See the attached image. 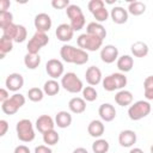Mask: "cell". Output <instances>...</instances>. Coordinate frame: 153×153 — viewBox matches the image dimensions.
<instances>
[{
    "instance_id": "6da1fadb",
    "label": "cell",
    "mask_w": 153,
    "mask_h": 153,
    "mask_svg": "<svg viewBox=\"0 0 153 153\" xmlns=\"http://www.w3.org/2000/svg\"><path fill=\"white\" fill-rule=\"evenodd\" d=\"M60 56L65 62L74 63V65H78V66L85 65L88 61V57H90L87 51H85L80 48H75V47L69 45V44H65V45L61 47Z\"/></svg>"
},
{
    "instance_id": "7a4b0ae2",
    "label": "cell",
    "mask_w": 153,
    "mask_h": 153,
    "mask_svg": "<svg viewBox=\"0 0 153 153\" xmlns=\"http://www.w3.org/2000/svg\"><path fill=\"white\" fill-rule=\"evenodd\" d=\"M127 82H128V80H127V76L124 75V73L117 72V73H111V74L106 75L105 78H103L102 86L105 91L112 92V91L123 90V87L127 85Z\"/></svg>"
},
{
    "instance_id": "3957f363",
    "label": "cell",
    "mask_w": 153,
    "mask_h": 153,
    "mask_svg": "<svg viewBox=\"0 0 153 153\" xmlns=\"http://www.w3.org/2000/svg\"><path fill=\"white\" fill-rule=\"evenodd\" d=\"M66 14L71 20L69 25L72 26V29L74 31H79L85 26L86 19H85V16H84L82 10H81L80 6L71 4L66 10Z\"/></svg>"
},
{
    "instance_id": "277c9868",
    "label": "cell",
    "mask_w": 153,
    "mask_h": 153,
    "mask_svg": "<svg viewBox=\"0 0 153 153\" xmlns=\"http://www.w3.org/2000/svg\"><path fill=\"white\" fill-rule=\"evenodd\" d=\"M152 105L148 100H137L128 108V116L131 121H140L149 115Z\"/></svg>"
},
{
    "instance_id": "5b68a950",
    "label": "cell",
    "mask_w": 153,
    "mask_h": 153,
    "mask_svg": "<svg viewBox=\"0 0 153 153\" xmlns=\"http://www.w3.org/2000/svg\"><path fill=\"white\" fill-rule=\"evenodd\" d=\"M16 131H17L18 139L22 142H31L36 136L35 129H33V124L27 118H22V120H19L17 122Z\"/></svg>"
},
{
    "instance_id": "8992f818",
    "label": "cell",
    "mask_w": 153,
    "mask_h": 153,
    "mask_svg": "<svg viewBox=\"0 0 153 153\" xmlns=\"http://www.w3.org/2000/svg\"><path fill=\"white\" fill-rule=\"evenodd\" d=\"M61 86L69 93H79L82 91L84 85L81 79L74 72H67L61 78Z\"/></svg>"
},
{
    "instance_id": "52a82bcc",
    "label": "cell",
    "mask_w": 153,
    "mask_h": 153,
    "mask_svg": "<svg viewBox=\"0 0 153 153\" xmlns=\"http://www.w3.org/2000/svg\"><path fill=\"white\" fill-rule=\"evenodd\" d=\"M76 44L80 49H82L85 51H97L98 49L102 48L103 39L85 32V33H81L76 38Z\"/></svg>"
},
{
    "instance_id": "ba28073f",
    "label": "cell",
    "mask_w": 153,
    "mask_h": 153,
    "mask_svg": "<svg viewBox=\"0 0 153 153\" xmlns=\"http://www.w3.org/2000/svg\"><path fill=\"white\" fill-rule=\"evenodd\" d=\"M25 96L22 93L12 94L6 102L1 103V110L6 115H14L24 104H25Z\"/></svg>"
},
{
    "instance_id": "9c48e42d",
    "label": "cell",
    "mask_w": 153,
    "mask_h": 153,
    "mask_svg": "<svg viewBox=\"0 0 153 153\" xmlns=\"http://www.w3.org/2000/svg\"><path fill=\"white\" fill-rule=\"evenodd\" d=\"M49 43V37L45 32H39L36 31L33 33V36L29 39L27 44H26V49L29 54H38L39 50L45 47Z\"/></svg>"
},
{
    "instance_id": "30bf717a",
    "label": "cell",
    "mask_w": 153,
    "mask_h": 153,
    "mask_svg": "<svg viewBox=\"0 0 153 153\" xmlns=\"http://www.w3.org/2000/svg\"><path fill=\"white\" fill-rule=\"evenodd\" d=\"M45 72L51 79L56 80L57 78H62V75L65 74L63 63L57 59H50L45 63Z\"/></svg>"
},
{
    "instance_id": "8fae6325",
    "label": "cell",
    "mask_w": 153,
    "mask_h": 153,
    "mask_svg": "<svg viewBox=\"0 0 153 153\" xmlns=\"http://www.w3.org/2000/svg\"><path fill=\"white\" fill-rule=\"evenodd\" d=\"M33 25H35L37 31L47 33L50 30L51 25H53V20H51V18H50V16L48 13L42 12V13L36 14V17L33 19Z\"/></svg>"
},
{
    "instance_id": "7c38bea8",
    "label": "cell",
    "mask_w": 153,
    "mask_h": 153,
    "mask_svg": "<svg viewBox=\"0 0 153 153\" xmlns=\"http://www.w3.org/2000/svg\"><path fill=\"white\" fill-rule=\"evenodd\" d=\"M118 48L114 44H106L100 49V60L104 63H112L118 59Z\"/></svg>"
},
{
    "instance_id": "4fadbf2b",
    "label": "cell",
    "mask_w": 153,
    "mask_h": 153,
    "mask_svg": "<svg viewBox=\"0 0 153 153\" xmlns=\"http://www.w3.org/2000/svg\"><path fill=\"white\" fill-rule=\"evenodd\" d=\"M5 86L8 91L16 92L19 91L23 86H24V78L22 74L19 73H11L7 75L6 80H5Z\"/></svg>"
},
{
    "instance_id": "5bb4252c",
    "label": "cell",
    "mask_w": 153,
    "mask_h": 153,
    "mask_svg": "<svg viewBox=\"0 0 153 153\" xmlns=\"http://www.w3.org/2000/svg\"><path fill=\"white\" fill-rule=\"evenodd\" d=\"M35 126H36V129L41 134H44V133H47L49 130H53L56 124H55V120H53L51 116H49V115H41L36 120Z\"/></svg>"
},
{
    "instance_id": "9a60e30c",
    "label": "cell",
    "mask_w": 153,
    "mask_h": 153,
    "mask_svg": "<svg viewBox=\"0 0 153 153\" xmlns=\"http://www.w3.org/2000/svg\"><path fill=\"white\" fill-rule=\"evenodd\" d=\"M136 140H137L136 133L131 129H124L118 134V143L124 148L133 147L136 143Z\"/></svg>"
},
{
    "instance_id": "2e32d148",
    "label": "cell",
    "mask_w": 153,
    "mask_h": 153,
    "mask_svg": "<svg viewBox=\"0 0 153 153\" xmlns=\"http://www.w3.org/2000/svg\"><path fill=\"white\" fill-rule=\"evenodd\" d=\"M85 79L90 86H96V85L100 84L103 80L102 71L96 66H91L85 72Z\"/></svg>"
},
{
    "instance_id": "e0dca14e",
    "label": "cell",
    "mask_w": 153,
    "mask_h": 153,
    "mask_svg": "<svg viewBox=\"0 0 153 153\" xmlns=\"http://www.w3.org/2000/svg\"><path fill=\"white\" fill-rule=\"evenodd\" d=\"M98 115L103 122H111L116 117V109L110 103H103L98 109Z\"/></svg>"
},
{
    "instance_id": "ac0fdd59",
    "label": "cell",
    "mask_w": 153,
    "mask_h": 153,
    "mask_svg": "<svg viewBox=\"0 0 153 153\" xmlns=\"http://www.w3.org/2000/svg\"><path fill=\"white\" fill-rule=\"evenodd\" d=\"M55 35H56V37H57L59 41H61V42H69L73 38L74 30L72 29V26L69 24L62 23V24H60L56 27Z\"/></svg>"
},
{
    "instance_id": "d6986e66",
    "label": "cell",
    "mask_w": 153,
    "mask_h": 153,
    "mask_svg": "<svg viewBox=\"0 0 153 153\" xmlns=\"http://www.w3.org/2000/svg\"><path fill=\"white\" fill-rule=\"evenodd\" d=\"M128 16H129L128 11L124 7H121V6H115L110 12V17H111L112 22L115 24H120V25L127 23Z\"/></svg>"
},
{
    "instance_id": "ffe728a7",
    "label": "cell",
    "mask_w": 153,
    "mask_h": 153,
    "mask_svg": "<svg viewBox=\"0 0 153 153\" xmlns=\"http://www.w3.org/2000/svg\"><path fill=\"white\" fill-rule=\"evenodd\" d=\"M105 131V126L102 120H92L87 126V133L96 139H99Z\"/></svg>"
},
{
    "instance_id": "44dd1931",
    "label": "cell",
    "mask_w": 153,
    "mask_h": 153,
    "mask_svg": "<svg viewBox=\"0 0 153 153\" xmlns=\"http://www.w3.org/2000/svg\"><path fill=\"white\" fill-rule=\"evenodd\" d=\"M86 33L92 35L94 37H98L100 39H104L106 37V30L103 26V24L97 23V22H91L86 26Z\"/></svg>"
},
{
    "instance_id": "7402d4cb",
    "label": "cell",
    "mask_w": 153,
    "mask_h": 153,
    "mask_svg": "<svg viewBox=\"0 0 153 153\" xmlns=\"http://www.w3.org/2000/svg\"><path fill=\"white\" fill-rule=\"evenodd\" d=\"M115 102L120 106H130L133 104V93L128 90H120L115 94Z\"/></svg>"
},
{
    "instance_id": "603a6c76",
    "label": "cell",
    "mask_w": 153,
    "mask_h": 153,
    "mask_svg": "<svg viewBox=\"0 0 153 153\" xmlns=\"http://www.w3.org/2000/svg\"><path fill=\"white\" fill-rule=\"evenodd\" d=\"M68 109L73 114H82L86 110V100L81 97H73L68 102Z\"/></svg>"
},
{
    "instance_id": "cb8c5ba5",
    "label": "cell",
    "mask_w": 153,
    "mask_h": 153,
    "mask_svg": "<svg viewBox=\"0 0 153 153\" xmlns=\"http://www.w3.org/2000/svg\"><path fill=\"white\" fill-rule=\"evenodd\" d=\"M116 65H117V68L121 73H127V72H130L133 69L134 60L130 55H122L117 59Z\"/></svg>"
},
{
    "instance_id": "d4e9b609",
    "label": "cell",
    "mask_w": 153,
    "mask_h": 153,
    "mask_svg": "<svg viewBox=\"0 0 153 153\" xmlns=\"http://www.w3.org/2000/svg\"><path fill=\"white\" fill-rule=\"evenodd\" d=\"M72 121H73V118H72L71 112L65 111V110L59 111V112L56 114V116H55V124H56L59 128H61V129L68 128V127L72 124Z\"/></svg>"
},
{
    "instance_id": "484cf974",
    "label": "cell",
    "mask_w": 153,
    "mask_h": 153,
    "mask_svg": "<svg viewBox=\"0 0 153 153\" xmlns=\"http://www.w3.org/2000/svg\"><path fill=\"white\" fill-rule=\"evenodd\" d=\"M130 51L135 57H145L148 55L149 48L147 45V43L142 42V41H136L131 44L130 47Z\"/></svg>"
},
{
    "instance_id": "4316f807",
    "label": "cell",
    "mask_w": 153,
    "mask_h": 153,
    "mask_svg": "<svg viewBox=\"0 0 153 153\" xmlns=\"http://www.w3.org/2000/svg\"><path fill=\"white\" fill-rule=\"evenodd\" d=\"M60 88H61V84H59L57 80L55 79H49L43 85V91L44 94L47 96H56L60 92Z\"/></svg>"
},
{
    "instance_id": "83f0119b",
    "label": "cell",
    "mask_w": 153,
    "mask_h": 153,
    "mask_svg": "<svg viewBox=\"0 0 153 153\" xmlns=\"http://www.w3.org/2000/svg\"><path fill=\"white\" fill-rule=\"evenodd\" d=\"M24 65L27 69H36L41 65L39 54H26L24 56Z\"/></svg>"
},
{
    "instance_id": "f1b7e54d",
    "label": "cell",
    "mask_w": 153,
    "mask_h": 153,
    "mask_svg": "<svg viewBox=\"0 0 153 153\" xmlns=\"http://www.w3.org/2000/svg\"><path fill=\"white\" fill-rule=\"evenodd\" d=\"M127 11H128V13L137 17L146 12V5L142 1H131V2H129Z\"/></svg>"
},
{
    "instance_id": "f546056e",
    "label": "cell",
    "mask_w": 153,
    "mask_h": 153,
    "mask_svg": "<svg viewBox=\"0 0 153 153\" xmlns=\"http://www.w3.org/2000/svg\"><path fill=\"white\" fill-rule=\"evenodd\" d=\"M13 49V41L11 38H7L5 36H1L0 38V59H4L5 55Z\"/></svg>"
},
{
    "instance_id": "4dcf8cb0",
    "label": "cell",
    "mask_w": 153,
    "mask_h": 153,
    "mask_svg": "<svg viewBox=\"0 0 153 153\" xmlns=\"http://www.w3.org/2000/svg\"><path fill=\"white\" fill-rule=\"evenodd\" d=\"M109 148H110V145L105 139H100L99 137L92 143L93 153H108Z\"/></svg>"
},
{
    "instance_id": "1f68e13d",
    "label": "cell",
    "mask_w": 153,
    "mask_h": 153,
    "mask_svg": "<svg viewBox=\"0 0 153 153\" xmlns=\"http://www.w3.org/2000/svg\"><path fill=\"white\" fill-rule=\"evenodd\" d=\"M42 135H43V142H44L47 146H54V145H56V143L59 142V140H60V135H59V133H57L55 129L49 130V131H47V133H44V134H42Z\"/></svg>"
},
{
    "instance_id": "d6a6232c",
    "label": "cell",
    "mask_w": 153,
    "mask_h": 153,
    "mask_svg": "<svg viewBox=\"0 0 153 153\" xmlns=\"http://www.w3.org/2000/svg\"><path fill=\"white\" fill-rule=\"evenodd\" d=\"M143 96L146 100H153V75H148L143 81Z\"/></svg>"
},
{
    "instance_id": "836d02e7",
    "label": "cell",
    "mask_w": 153,
    "mask_h": 153,
    "mask_svg": "<svg viewBox=\"0 0 153 153\" xmlns=\"http://www.w3.org/2000/svg\"><path fill=\"white\" fill-rule=\"evenodd\" d=\"M44 97V91L43 88H39V87H31L29 91H27V98L31 100V102H41Z\"/></svg>"
},
{
    "instance_id": "e575fe53",
    "label": "cell",
    "mask_w": 153,
    "mask_h": 153,
    "mask_svg": "<svg viewBox=\"0 0 153 153\" xmlns=\"http://www.w3.org/2000/svg\"><path fill=\"white\" fill-rule=\"evenodd\" d=\"M82 93V98L86 100V102H94L98 97V93H97V90L93 87V86H85L81 91Z\"/></svg>"
},
{
    "instance_id": "d590c367",
    "label": "cell",
    "mask_w": 153,
    "mask_h": 153,
    "mask_svg": "<svg viewBox=\"0 0 153 153\" xmlns=\"http://www.w3.org/2000/svg\"><path fill=\"white\" fill-rule=\"evenodd\" d=\"M1 30H2V36L7 37V38H11V39L13 41V39H14V37H16L17 30H18V24L12 23V24H10V25H7V26L2 27Z\"/></svg>"
},
{
    "instance_id": "8d00e7d4",
    "label": "cell",
    "mask_w": 153,
    "mask_h": 153,
    "mask_svg": "<svg viewBox=\"0 0 153 153\" xmlns=\"http://www.w3.org/2000/svg\"><path fill=\"white\" fill-rule=\"evenodd\" d=\"M92 14H93L96 22H97V23H100V24H102L103 22H106L108 18H109V16H110V13H109V11L106 10V7H103V8L98 10V11L93 12Z\"/></svg>"
},
{
    "instance_id": "74e56055",
    "label": "cell",
    "mask_w": 153,
    "mask_h": 153,
    "mask_svg": "<svg viewBox=\"0 0 153 153\" xmlns=\"http://www.w3.org/2000/svg\"><path fill=\"white\" fill-rule=\"evenodd\" d=\"M13 23V14L10 11L0 12V27H5Z\"/></svg>"
},
{
    "instance_id": "f35d334b",
    "label": "cell",
    "mask_w": 153,
    "mask_h": 153,
    "mask_svg": "<svg viewBox=\"0 0 153 153\" xmlns=\"http://www.w3.org/2000/svg\"><path fill=\"white\" fill-rule=\"evenodd\" d=\"M27 37V30L24 25H19L18 24V30H17V33H16V37L13 39V42L16 43H23Z\"/></svg>"
},
{
    "instance_id": "ab89813d",
    "label": "cell",
    "mask_w": 153,
    "mask_h": 153,
    "mask_svg": "<svg viewBox=\"0 0 153 153\" xmlns=\"http://www.w3.org/2000/svg\"><path fill=\"white\" fill-rule=\"evenodd\" d=\"M87 7H88V11L91 13H93V12H96V11L105 7V4H104L103 0H91V1H88Z\"/></svg>"
},
{
    "instance_id": "60d3db41",
    "label": "cell",
    "mask_w": 153,
    "mask_h": 153,
    "mask_svg": "<svg viewBox=\"0 0 153 153\" xmlns=\"http://www.w3.org/2000/svg\"><path fill=\"white\" fill-rule=\"evenodd\" d=\"M69 5L71 4L68 0H53L51 1V6L55 10H63V8H67Z\"/></svg>"
},
{
    "instance_id": "b9f144b4",
    "label": "cell",
    "mask_w": 153,
    "mask_h": 153,
    "mask_svg": "<svg viewBox=\"0 0 153 153\" xmlns=\"http://www.w3.org/2000/svg\"><path fill=\"white\" fill-rule=\"evenodd\" d=\"M35 153H53V151L47 145H39L35 148Z\"/></svg>"
},
{
    "instance_id": "7bdbcfd3",
    "label": "cell",
    "mask_w": 153,
    "mask_h": 153,
    "mask_svg": "<svg viewBox=\"0 0 153 153\" xmlns=\"http://www.w3.org/2000/svg\"><path fill=\"white\" fill-rule=\"evenodd\" d=\"M8 130V123L6 120H0V136H5Z\"/></svg>"
},
{
    "instance_id": "ee69618b",
    "label": "cell",
    "mask_w": 153,
    "mask_h": 153,
    "mask_svg": "<svg viewBox=\"0 0 153 153\" xmlns=\"http://www.w3.org/2000/svg\"><path fill=\"white\" fill-rule=\"evenodd\" d=\"M8 98H10L8 90H7V88H1V90H0V102L4 103V102H6Z\"/></svg>"
},
{
    "instance_id": "f6af8a7d",
    "label": "cell",
    "mask_w": 153,
    "mask_h": 153,
    "mask_svg": "<svg viewBox=\"0 0 153 153\" xmlns=\"http://www.w3.org/2000/svg\"><path fill=\"white\" fill-rule=\"evenodd\" d=\"M14 153H31L30 152V148L25 145H19L14 148Z\"/></svg>"
},
{
    "instance_id": "bcb514c9",
    "label": "cell",
    "mask_w": 153,
    "mask_h": 153,
    "mask_svg": "<svg viewBox=\"0 0 153 153\" xmlns=\"http://www.w3.org/2000/svg\"><path fill=\"white\" fill-rule=\"evenodd\" d=\"M10 6H11V1H8V0H0V12L8 11Z\"/></svg>"
},
{
    "instance_id": "7dc6e473",
    "label": "cell",
    "mask_w": 153,
    "mask_h": 153,
    "mask_svg": "<svg viewBox=\"0 0 153 153\" xmlns=\"http://www.w3.org/2000/svg\"><path fill=\"white\" fill-rule=\"evenodd\" d=\"M73 153H88V151L86 148H84V147H78V148H75L73 151Z\"/></svg>"
},
{
    "instance_id": "c3c4849f",
    "label": "cell",
    "mask_w": 153,
    "mask_h": 153,
    "mask_svg": "<svg viewBox=\"0 0 153 153\" xmlns=\"http://www.w3.org/2000/svg\"><path fill=\"white\" fill-rule=\"evenodd\" d=\"M129 153H145V152L139 147H133V148H130Z\"/></svg>"
},
{
    "instance_id": "681fc988",
    "label": "cell",
    "mask_w": 153,
    "mask_h": 153,
    "mask_svg": "<svg viewBox=\"0 0 153 153\" xmlns=\"http://www.w3.org/2000/svg\"><path fill=\"white\" fill-rule=\"evenodd\" d=\"M149 151H151V153H153V145L151 146V148H149Z\"/></svg>"
}]
</instances>
